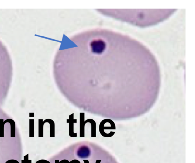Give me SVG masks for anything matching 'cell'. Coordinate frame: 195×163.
I'll return each instance as SVG.
<instances>
[{
	"instance_id": "cell-1",
	"label": "cell",
	"mask_w": 195,
	"mask_h": 163,
	"mask_svg": "<svg viewBox=\"0 0 195 163\" xmlns=\"http://www.w3.org/2000/svg\"><path fill=\"white\" fill-rule=\"evenodd\" d=\"M6 123H9L11 125V137H15V121L12 119H7L5 120Z\"/></svg>"
},
{
	"instance_id": "cell-2",
	"label": "cell",
	"mask_w": 195,
	"mask_h": 163,
	"mask_svg": "<svg viewBox=\"0 0 195 163\" xmlns=\"http://www.w3.org/2000/svg\"><path fill=\"white\" fill-rule=\"evenodd\" d=\"M47 122L46 120L42 122V120H39V137H43V126L44 123Z\"/></svg>"
},
{
	"instance_id": "cell-3",
	"label": "cell",
	"mask_w": 195,
	"mask_h": 163,
	"mask_svg": "<svg viewBox=\"0 0 195 163\" xmlns=\"http://www.w3.org/2000/svg\"><path fill=\"white\" fill-rule=\"evenodd\" d=\"M29 123V136L34 137V120L30 119Z\"/></svg>"
},
{
	"instance_id": "cell-4",
	"label": "cell",
	"mask_w": 195,
	"mask_h": 163,
	"mask_svg": "<svg viewBox=\"0 0 195 163\" xmlns=\"http://www.w3.org/2000/svg\"><path fill=\"white\" fill-rule=\"evenodd\" d=\"M6 123L4 119H0V137H4V126Z\"/></svg>"
},
{
	"instance_id": "cell-5",
	"label": "cell",
	"mask_w": 195,
	"mask_h": 163,
	"mask_svg": "<svg viewBox=\"0 0 195 163\" xmlns=\"http://www.w3.org/2000/svg\"><path fill=\"white\" fill-rule=\"evenodd\" d=\"M24 159L21 160V163H32V160H29V154H26L24 156Z\"/></svg>"
},
{
	"instance_id": "cell-6",
	"label": "cell",
	"mask_w": 195,
	"mask_h": 163,
	"mask_svg": "<svg viewBox=\"0 0 195 163\" xmlns=\"http://www.w3.org/2000/svg\"><path fill=\"white\" fill-rule=\"evenodd\" d=\"M74 160L71 161V162H69V161L66 160V159H64V160H61L59 162V163H74Z\"/></svg>"
},
{
	"instance_id": "cell-7",
	"label": "cell",
	"mask_w": 195,
	"mask_h": 163,
	"mask_svg": "<svg viewBox=\"0 0 195 163\" xmlns=\"http://www.w3.org/2000/svg\"><path fill=\"white\" fill-rule=\"evenodd\" d=\"M5 163H20L18 161L15 160V159H11L6 161Z\"/></svg>"
},
{
	"instance_id": "cell-8",
	"label": "cell",
	"mask_w": 195,
	"mask_h": 163,
	"mask_svg": "<svg viewBox=\"0 0 195 163\" xmlns=\"http://www.w3.org/2000/svg\"><path fill=\"white\" fill-rule=\"evenodd\" d=\"M74 163H80V161L77 159H74Z\"/></svg>"
},
{
	"instance_id": "cell-9",
	"label": "cell",
	"mask_w": 195,
	"mask_h": 163,
	"mask_svg": "<svg viewBox=\"0 0 195 163\" xmlns=\"http://www.w3.org/2000/svg\"><path fill=\"white\" fill-rule=\"evenodd\" d=\"M83 161L84 163H90L88 160H84Z\"/></svg>"
},
{
	"instance_id": "cell-10",
	"label": "cell",
	"mask_w": 195,
	"mask_h": 163,
	"mask_svg": "<svg viewBox=\"0 0 195 163\" xmlns=\"http://www.w3.org/2000/svg\"><path fill=\"white\" fill-rule=\"evenodd\" d=\"M101 161L102 160H97L96 161L95 163H100Z\"/></svg>"
},
{
	"instance_id": "cell-11",
	"label": "cell",
	"mask_w": 195,
	"mask_h": 163,
	"mask_svg": "<svg viewBox=\"0 0 195 163\" xmlns=\"http://www.w3.org/2000/svg\"><path fill=\"white\" fill-rule=\"evenodd\" d=\"M59 160H55V163H59Z\"/></svg>"
},
{
	"instance_id": "cell-12",
	"label": "cell",
	"mask_w": 195,
	"mask_h": 163,
	"mask_svg": "<svg viewBox=\"0 0 195 163\" xmlns=\"http://www.w3.org/2000/svg\"><path fill=\"white\" fill-rule=\"evenodd\" d=\"M32 113H30V117H34V116L33 115H32Z\"/></svg>"
}]
</instances>
